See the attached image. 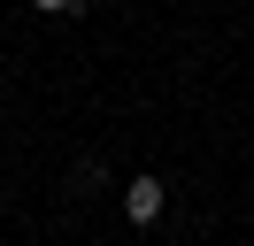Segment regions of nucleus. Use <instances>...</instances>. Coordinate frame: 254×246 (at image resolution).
I'll return each instance as SVG.
<instances>
[{
	"mask_svg": "<svg viewBox=\"0 0 254 246\" xmlns=\"http://www.w3.org/2000/svg\"><path fill=\"white\" fill-rule=\"evenodd\" d=\"M162 200H170V192H162V177H131V184H124V215H131L139 231L162 215Z\"/></svg>",
	"mask_w": 254,
	"mask_h": 246,
	"instance_id": "1",
	"label": "nucleus"
},
{
	"mask_svg": "<svg viewBox=\"0 0 254 246\" xmlns=\"http://www.w3.org/2000/svg\"><path fill=\"white\" fill-rule=\"evenodd\" d=\"M23 8H39V15H77V0H23Z\"/></svg>",
	"mask_w": 254,
	"mask_h": 246,
	"instance_id": "2",
	"label": "nucleus"
}]
</instances>
